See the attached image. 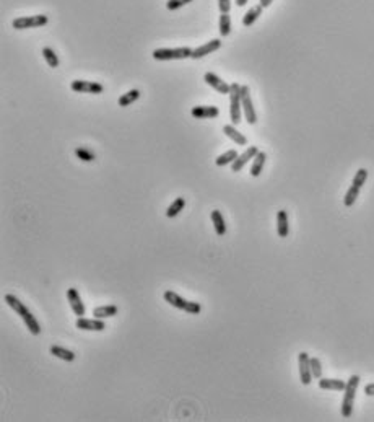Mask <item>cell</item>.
<instances>
[{"mask_svg":"<svg viewBox=\"0 0 374 422\" xmlns=\"http://www.w3.org/2000/svg\"><path fill=\"white\" fill-rule=\"evenodd\" d=\"M138 98H140V92L138 90H131L127 93H124V95L119 98V106L126 108V106H131L132 103H135Z\"/></svg>","mask_w":374,"mask_h":422,"instance_id":"d4e9b609","label":"cell"},{"mask_svg":"<svg viewBox=\"0 0 374 422\" xmlns=\"http://www.w3.org/2000/svg\"><path fill=\"white\" fill-rule=\"evenodd\" d=\"M241 87L238 83H231V88H229V117H231L234 126L241 122Z\"/></svg>","mask_w":374,"mask_h":422,"instance_id":"277c9868","label":"cell"},{"mask_svg":"<svg viewBox=\"0 0 374 422\" xmlns=\"http://www.w3.org/2000/svg\"><path fill=\"white\" fill-rule=\"evenodd\" d=\"M163 299H164V302H168L171 306H174V308L187 311L189 315H198L202 311L200 304H197V302H189L186 299H182L181 295H177L176 292H173V290L164 292Z\"/></svg>","mask_w":374,"mask_h":422,"instance_id":"3957f363","label":"cell"},{"mask_svg":"<svg viewBox=\"0 0 374 422\" xmlns=\"http://www.w3.org/2000/svg\"><path fill=\"white\" fill-rule=\"evenodd\" d=\"M238 158V152L236 150H228L224 152L223 155H220L215 160V163L218 166H226V165H231V163Z\"/></svg>","mask_w":374,"mask_h":422,"instance_id":"484cf974","label":"cell"},{"mask_svg":"<svg viewBox=\"0 0 374 422\" xmlns=\"http://www.w3.org/2000/svg\"><path fill=\"white\" fill-rule=\"evenodd\" d=\"M203 80H205V83H208L213 90H217L218 93H221V95H229V88H231V85H228L226 82L221 80L220 77L215 75V73L212 72H207L205 77H203Z\"/></svg>","mask_w":374,"mask_h":422,"instance_id":"7c38bea8","label":"cell"},{"mask_svg":"<svg viewBox=\"0 0 374 422\" xmlns=\"http://www.w3.org/2000/svg\"><path fill=\"white\" fill-rule=\"evenodd\" d=\"M365 393H366L368 396H374V383L365 386Z\"/></svg>","mask_w":374,"mask_h":422,"instance_id":"e575fe53","label":"cell"},{"mask_svg":"<svg viewBox=\"0 0 374 422\" xmlns=\"http://www.w3.org/2000/svg\"><path fill=\"white\" fill-rule=\"evenodd\" d=\"M347 381L338 378H321L319 380V388L321 390H333V391H345Z\"/></svg>","mask_w":374,"mask_h":422,"instance_id":"2e32d148","label":"cell"},{"mask_svg":"<svg viewBox=\"0 0 374 422\" xmlns=\"http://www.w3.org/2000/svg\"><path fill=\"white\" fill-rule=\"evenodd\" d=\"M220 47H221V41H220V39H212V41L205 43L203 46L194 49V51H192V59H200V57H203V56H207V54L218 51Z\"/></svg>","mask_w":374,"mask_h":422,"instance_id":"5bb4252c","label":"cell"},{"mask_svg":"<svg viewBox=\"0 0 374 422\" xmlns=\"http://www.w3.org/2000/svg\"><path fill=\"white\" fill-rule=\"evenodd\" d=\"M75 155H77L82 162H94V160H96V155H94L91 150L85 148V147H78L77 150H75Z\"/></svg>","mask_w":374,"mask_h":422,"instance_id":"f546056e","label":"cell"},{"mask_svg":"<svg viewBox=\"0 0 374 422\" xmlns=\"http://www.w3.org/2000/svg\"><path fill=\"white\" fill-rule=\"evenodd\" d=\"M119 313V308L116 305H106V306H98V308L93 310V316L99 318V320H104V318H111L116 316Z\"/></svg>","mask_w":374,"mask_h":422,"instance_id":"ffe728a7","label":"cell"},{"mask_svg":"<svg viewBox=\"0 0 374 422\" xmlns=\"http://www.w3.org/2000/svg\"><path fill=\"white\" fill-rule=\"evenodd\" d=\"M191 47H176V49H154L153 59L156 61H176V59H187L192 57Z\"/></svg>","mask_w":374,"mask_h":422,"instance_id":"5b68a950","label":"cell"},{"mask_svg":"<svg viewBox=\"0 0 374 422\" xmlns=\"http://www.w3.org/2000/svg\"><path fill=\"white\" fill-rule=\"evenodd\" d=\"M189 2H192V0H168L166 7H168L169 10H177V8L184 7V5L189 3Z\"/></svg>","mask_w":374,"mask_h":422,"instance_id":"d6a6232c","label":"cell"},{"mask_svg":"<svg viewBox=\"0 0 374 422\" xmlns=\"http://www.w3.org/2000/svg\"><path fill=\"white\" fill-rule=\"evenodd\" d=\"M277 232H278V236L280 238H286L288 233H290L286 211H278V213H277Z\"/></svg>","mask_w":374,"mask_h":422,"instance_id":"e0dca14e","label":"cell"},{"mask_svg":"<svg viewBox=\"0 0 374 422\" xmlns=\"http://www.w3.org/2000/svg\"><path fill=\"white\" fill-rule=\"evenodd\" d=\"M212 220H213V227H215L217 235L218 236L226 235V223H224V218L220 211H212Z\"/></svg>","mask_w":374,"mask_h":422,"instance_id":"44dd1931","label":"cell"},{"mask_svg":"<svg viewBox=\"0 0 374 422\" xmlns=\"http://www.w3.org/2000/svg\"><path fill=\"white\" fill-rule=\"evenodd\" d=\"M49 352H51L54 357H57V359H61V360H66V362H73L77 359V354H75V352L66 349V347H61V346H52L51 349H49Z\"/></svg>","mask_w":374,"mask_h":422,"instance_id":"ac0fdd59","label":"cell"},{"mask_svg":"<svg viewBox=\"0 0 374 422\" xmlns=\"http://www.w3.org/2000/svg\"><path fill=\"white\" fill-rule=\"evenodd\" d=\"M184 206H186V199H184V197H177V199L168 207L166 217H169V218L177 217L179 213H181V211H184Z\"/></svg>","mask_w":374,"mask_h":422,"instance_id":"603a6c76","label":"cell"},{"mask_svg":"<svg viewBox=\"0 0 374 422\" xmlns=\"http://www.w3.org/2000/svg\"><path fill=\"white\" fill-rule=\"evenodd\" d=\"M218 7H220L221 13H228L231 8V0H218Z\"/></svg>","mask_w":374,"mask_h":422,"instance_id":"836d02e7","label":"cell"},{"mask_svg":"<svg viewBox=\"0 0 374 422\" xmlns=\"http://www.w3.org/2000/svg\"><path fill=\"white\" fill-rule=\"evenodd\" d=\"M223 132L226 134V136L231 139L233 142H236V145H246V143H247V139L244 137L242 134L233 126V124H228V126H224V127H223Z\"/></svg>","mask_w":374,"mask_h":422,"instance_id":"d6986e66","label":"cell"},{"mask_svg":"<svg viewBox=\"0 0 374 422\" xmlns=\"http://www.w3.org/2000/svg\"><path fill=\"white\" fill-rule=\"evenodd\" d=\"M261 15H262V7H261V5H256V7H252L246 15H244L242 24H244V26H251V24L256 22V20L261 17Z\"/></svg>","mask_w":374,"mask_h":422,"instance_id":"cb8c5ba5","label":"cell"},{"mask_svg":"<svg viewBox=\"0 0 374 422\" xmlns=\"http://www.w3.org/2000/svg\"><path fill=\"white\" fill-rule=\"evenodd\" d=\"M3 300H5V304L10 306V308L15 310V313L20 315V318H22V320L24 321V325H26L28 331L31 332L33 336H39V334H41V326H39L38 320L34 318V315L31 313V311L26 308V305H24L22 300L17 299V297L12 295V294L5 295Z\"/></svg>","mask_w":374,"mask_h":422,"instance_id":"6da1fadb","label":"cell"},{"mask_svg":"<svg viewBox=\"0 0 374 422\" xmlns=\"http://www.w3.org/2000/svg\"><path fill=\"white\" fill-rule=\"evenodd\" d=\"M231 33V18L228 13L220 15V34L221 36H228Z\"/></svg>","mask_w":374,"mask_h":422,"instance_id":"f1b7e54d","label":"cell"},{"mask_svg":"<svg viewBox=\"0 0 374 422\" xmlns=\"http://www.w3.org/2000/svg\"><path fill=\"white\" fill-rule=\"evenodd\" d=\"M298 365H299V378H301V383L309 385L312 381V372H311V357H309L308 352H299Z\"/></svg>","mask_w":374,"mask_h":422,"instance_id":"ba28073f","label":"cell"},{"mask_svg":"<svg viewBox=\"0 0 374 422\" xmlns=\"http://www.w3.org/2000/svg\"><path fill=\"white\" fill-rule=\"evenodd\" d=\"M49 22L46 15H33V17H20L13 20L15 29H28V28H39L44 26Z\"/></svg>","mask_w":374,"mask_h":422,"instance_id":"8992f818","label":"cell"},{"mask_svg":"<svg viewBox=\"0 0 374 422\" xmlns=\"http://www.w3.org/2000/svg\"><path fill=\"white\" fill-rule=\"evenodd\" d=\"M272 2H273V0H261V7L265 8V7H268V5H270Z\"/></svg>","mask_w":374,"mask_h":422,"instance_id":"d590c367","label":"cell"},{"mask_svg":"<svg viewBox=\"0 0 374 422\" xmlns=\"http://www.w3.org/2000/svg\"><path fill=\"white\" fill-rule=\"evenodd\" d=\"M366 180H368V170H366V168H360V170L356 171L355 178H353L352 185L356 186V188H363V185L366 183Z\"/></svg>","mask_w":374,"mask_h":422,"instance_id":"4dcf8cb0","label":"cell"},{"mask_svg":"<svg viewBox=\"0 0 374 422\" xmlns=\"http://www.w3.org/2000/svg\"><path fill=\"white\" fill-rule=\"evenodd\" d=\"M360 376L358 375H352L347 381L345 386V395H343V401H342V416L345 419L352 418L353 414V406H355V396H356V390L358 385H360Z\"/></svg>","mask_w":374,"mask_h":422,"instance_id":"7a4b0ae2","label":"cell"},{"mask_svg":"<svg viewBox=\"0 0 374 422\" xmlns=\"http://www.w3.org/2000/svg\"><path fill=\"white\" fill-rule=\"evenodd\" d=\"M43 57L46 59V62H47L49 67H52V69L59 67V59L56 56V52H54L51 47H44L43 49Z\"/></svg>","mask_w":374,"mask_h":422,"instance_id":"83f0119b","label":"cell"},{"mask_svg":"<svg viewBox=\"0 0 374 422\" xmlns=\"http://www.w3.org/2000/svg\"><path fill=\"white\" fill-rule=\"evenodd\" d=\"M191 114L196 119H213L220 114V109L217 106H194Z\"/></svg>","mask_w":374,"mask_h":422,"instance_id":"9a60e30c","label":"cell"},{"mask_svg":"<svg viewBox=\"0 0 374 422\" xmlns=\"http://www.w3.org/2000/svg\"><path fill=\"white\" fill-rule=\"evenodd\" d=\"M247 2H249V0H236V5H238V7H244Z\"/></svg>","mask_w":374,"mask_h":422,"instance_id":"8d00e7d4","label":"cell"},{"mask_svg":"<svg viewBox=\"0 0 374 422\" xmlns=\"http://www.w3.org/2000/svg\"><path fill=\"white\" fill-rule=\"evenodd\" d=\"M70 88L75 93H93V95H99V93L104 92V87L101 83L88 80H73L70 83Z\"/></svg>","mask_w":374,"mask_h":422,"instance_id":"9c48e42d","label":"cell"},{"mask_svg":"<svg viewBox=\"0 0 374 422\" xmlns=\"http://www.w3.org/2000/svg\"><path fill=\"white\" fill-rule=\"evenodd\" d=\"M311 372L314 378H322V365L317 357H311Z\"/></svg>","mask_w":374,"mask_h":422,"instance_id":"1f68e13d","label":"cell"},{"mask_svg":"<svg viewBox=\"0 0 374 422\" xmlns=\"http://www.w3.org/2000/svg\"><path fill=\"white\" fill-rule=\"evenodd\" d=\"M67 300L68 304H70V308L75 315H77L78 318H82L85 313H87V310H85V305L82 302V297H80L78 290L75 289V287H70V289L67 290Z\"/></svg>","mask_w":374,"mask_h":422,"instance_id":"30bf717a","label":"cell"},{"mask_svg":"<svg viewBox=\"0 0 374 422\" xmlns=\"http://www.w3.org/2000/svg\"><path fill=\"white\" fill-rule=\"evenodd\" d=\"M360 189L361 188H356V186H350V189L347 191L345 197H343V204H345V207H352L353 204L356 202L358 196H360Z\"/></svg>","mask_w":374,"mask_h":422,"instance_id":"4316f807","label":"cell"},{"mask_svg":"<svg viewBox=\"0 0 374 422\" xmlns=\"http://www.w3.org/2000/svg\"><path fill=\"white\" fill-rule=\"evenodd\" d=\"M265 160H267V155H265L264 152H259L257 155H256L252 166H251V175H252L254 178L261 176V173H262V170H264V165H265Z\"/></svg>","mask_w":374,"mask_h":422,"instance_id":"7402d4cb","label":"cell"},{"mask_svg":"<svg viewBox=\"0 0 374 422\" xmlns=\"http://www.w3.org/2000/svg\"><path fill=\"white\" fill-rule=\"evenodd\" d=\"M75 326L78 329H83V331H104L106 329V323L99 318H93V320H88V318H78Z\"/></svg>","mask_w":374,"mask_h":422,"instance_id":"8fae6325","label":"cell"},{"mask_svg":"<svg viewBox=\"0 0 374 422\" xmlns=\"http://www.w3.org/2000/svg\"><path fill=\"white\" fill-rule=\"evenodd\" d=\"M259 153V148L256 147V145H251L247 148L246 152L244 153H241V155H238V158L236 160H234L233 163H231V168H233V171H241L244 166H246V163L249 162V160H252V158H256V155Z\"/></svg>","mask_w":374,"mask_h":422,"instance_id":"4fadbf2b","label":"cell"},{"mask_svg":"<svg viewBox=\"0 0 374 422\" xmlns=\"http://www.w3.org/2000/svg\"><path fill=\"white\" fill-rule=\"evenodd\" d=\"M241 105H242V111H244V116H246L247 124H256L257 114H256V109H254L252 100H251V92H249V87L246 85L241 87Z\"/></svg>","mask_w":374,"mask_h":422,"instance_id":"52a82bcc","label":"cell"}]
</instances>
